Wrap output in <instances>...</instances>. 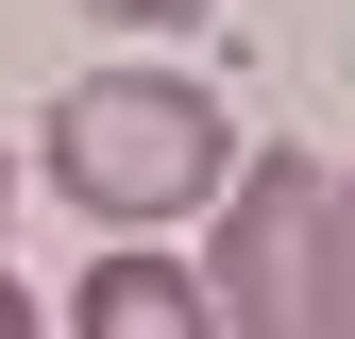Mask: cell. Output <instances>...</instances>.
I'll return each mask as SVG.
<instances>
[{"label": "cell", "mask_w": 355, "mask_h": 339, "mask_svg": "<svg viewBox=\"0 0 355 339\" xmlns=\"http://www.w3.org/2000/svg\"><path fill=\"white\" fill-rule=\"evenodd\" d=\"M51 187H68L85 221H102V254H119V238H153V221H187V204L237 187V119H220L187 68H102V85L51 102Z\"/></svg>", "instance_id": "1"}, {"label": "cell", "mask_w": 355, "mask_h": 339, "mask_svg": "<svg viewBox=\"0 0 355 339\" xmlns=\"http://www.w3.org/2000/svg\"><path fill=\"white\" fill-rule=\"evenodd\" d=\"M322 153H254L220 187V254H203V322L220 339H322Z\"/></svg>", "instance_id": "2"}, {"label": "cell", "mask_w": 355, "mask_h": 339, "mask_svg": "<svg viewBox=\"0 0 355 339\" xmlns=\"http://www.w3.org/2000/svg\"><path fill=\"white\" fill-rule=\"evenodd\" d=\"M68 339H220V322H203V272H187V254L119 238L102 272H85V306H68Z\"/></svg>", "instance_id": "3"}, {"label": "cell", "mask_w": 355, "mask_h": 339, "mask_svg": "<svg viewBox=\"0 0 355 339\" xmlns=\"http://www.w3.org/2000/svg\"><path fill=\"white\" fill-rule=\"evenodd\" d=\"M322 339H355V170L322 187Z\"/></svg>", "instance_id": "4"}, {"label": "cell", "mask_w": 355, "mask_h": 339, "mask_svg": "<svg viewBox=\"0 0 355 339\" xmlns=\"http://www.w3.org/2000/svg\"><path fill=\"white\" fill-rule=\"evenodd\" d=\"M85 17H119V34H187V17H220V0H85Z\"/></svg>", "instance_id": "5"}, {"label": "cell", "mask_w": 355, "mask_h": 339, "mask_svg": "<svg viewBox=\"0 0 355 339\" xmlns=\"http://www.w3.org/2000/svg\"><path fill=\"white\" fill-rule=\"evenodd\" d=\"M0 339H51V322H34V288H17V272H0Z\"/></svg>", "instance_id": "6"}, {"label": "cell", "mask_w": 355, "mask_h": 339, "mask_svg": "<svg viewBox=\"0 0 355 339\" xmlns=\"http://www.w3.org/2000/svg\"><path fill=\"white\" fill-rule=\"evenodd\" d=\"M0 204H17V170H0Z\"/></svg>", "instance_id": "7"}]
</instances>
